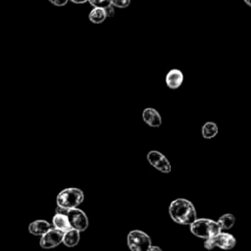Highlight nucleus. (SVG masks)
<instances>
[{
  "instance_id": "nucleus-18",
  "label": "nucleus",
  "mask_w": 251,
  "mask_h": 251,
  "mask_svg": "<svg viewBox=\"0 0 251 251\" xmlns=\"http://www.w3.org/2000/svg\"><path fill=\"white\" fill-rule=\"evenodd\" d=\"M110 2L113 7L118 8H126L130 4V0H110Z\"/></svg>"
},
{
  "instance_id": "nucleus-7",
  "label": "nucleus",
  "mask_w": 251,
  "mask_h": 251,
  "mask_svg": "<svg viewBox=\"0 0 251 251\" xmlns=\"http://www.w3.org/2000/svg\"><path fill=\"white\" fill-rule=\"evenodd\" d=\"M146 158H147V161L149 162V164L151 166H153L155 169H157L158 171H160L161 173L169 174L171 172V170H172L171 164H170L168 158L161 152L156 151V150L149 151L147 153Z\"/></svg>"
},
{
  "instance_id": "nucleus-17",
  "label": "nucleus",
  "mask_w": 251,
  "mask_h": 251,
  "mask_svg": "<svg viewBox=\"0 0 251 251\" xmlns=\"http://www.w3.org/2000/svg\"><path fill=\"white\" fill-rule=\"evenodd\" d=\"M91 6L94 8H100V9H105L108 6L111 5L110 0H87Z\"/></svg>"
},
{
  "instance_id": "nucleus-4",
  "label": "nucleus",
  "mask_w": 251,
  "mask_h": 251,
  "mask_svg": "<svg viewBox=\"0 0 251 251\" xmlns=\"http://www.w3.org/2000/svg\"><path fill=\"white\" fill-rule=\"evenodd\" d=\"M126 241L130 251H148L152 245L150 236L144 231L138 229L129 231Z\"/></svg>"
},
{
  "instance_id": "nucleus-15",
  "label": "nucleus",
  "mask_w": 251,
  "mask_h": 251,
  "mask_svg": "<svg viewBox=\"0 0 251 251\" xmlns=\"http://www.w3.org/2000/svg\"><path fill=\"white\" fill-rule=\"evenodd\" d=\"M217 223L221 228V231H225L230 229L233 226L235 223V217L231 214H225L220 217Z\"/></svg>"
},
{
  "instance_id": "nucleus-22",
  "label": "nucleus",
  "mask_w": 251,
  "mask_h": 251,
  "mask_svg": "<svg viewBox=\"0 0 251 251\" xmlns=\"http://www.w3.org/2000/svg\"><path fill=\"white\" fill-rule=\"evenodd\" d=\"M71 1L76 4H81V3H85L87 0H71Z\"/></svg>"
},
{
  "instance_id": "nucleus-5",
  "label": "nucleus",
  "mask_w": 251,
  "mask_h": 251,
  "mask_svg": "<svg viewBox=\"0 0 251 251\" xmlns=\"http://www.w3.org/2000/svg\"><path fill=\"white\" fill-rule=\"evenodd\" d=\"M236 244L235 237L227 232L221 231L218 235L205 239L204 247L208 250H212L215 247H219L224 250L232 249Z\"/></svg>"
},
{
  "instance_id": "nucleus-20",
  "label": "nucleus",
  "mask_w": 251,
  "mask_h": 251,
  "mask_svg": "<svg viewBox=\"0 0 251 251\" xmlns=\"http://www.w3.org/2000/svg\"><path fill=\"white\" fill-rule=\"evenodd\" d=\"M51 4L55 5V6H58V7H62V6H65L69 0H48Z\"/></svg>"
},
{
  "instance_id": "nucleus-3",
  "label": "nucleus",
  "mask_w": 251,
  "mask_h": 251,
  "mask_svg": "<svg viewBox=\"0 0 251 251\" xmlns=\"http://www.w3.org/2000/svg\"><path fill=\"white\" fill-rule=\"evenodd\" d=\"M189 226L192 234L204 239L214 237L221 232L218 223L210 219H196Z\"/></svg>"
},
{
  "instance_id": "nucleus-11",
  "label": "nucleus",
  "mask_w": 251,
  "mask_h": 251,
  "mask_svg": "<svg viewBox=\"0 0 251 251\" xmlns=\"http://www.w3.org/2000/svg\"><path fill=\"white\" fill-rule=\"evenodd\" d=\"M51 228L50 223H48L45 220H36L31 222L28 225V231L32 235L38 236V235H43L47 230Z\"/></svg>"
},
{
  "instance_id": "nucleus-1",
  "label": "nucleus",
  "mask_w": 251,
  "mask_h": 251,
  "mask_svg": "<svg viewBox=\"0 0 251 251\" xmlns=\"http://www.w3.org/2000/svg\"><path fill=\"white\" fill-rule=\"evenodd\" d=\"M169 214L174 222L183 226H190L197 219V213L192 202L184 198L172 201Z\"/></svg>"
},
{
  "instance_id": "nucleus-8",
  "label": "nucleus",
  "mask_w": 251,
  "mask_h": 251,
  "mask_svg": "<svg viewBox=\"0 0 251 251\" xmlns=\"http://www.w3.org/2000/svg\"><path fill=\"white\" fill-rule=\"evenodd\" d=\"M63 236H64L63 231L56 229L54 227H51L43 235H41L39 244L44 249H51L62 243Z\"/></svg>"
},
{
  "instance_id": "nucleus-16",
  "label": "nucleus",
  "mask_w": 251,
  "mask_h": 251,
  "mask_svg": "<svg viewBox=\"0 0 251 251\" xmlns=\"http://www.w3.org/2000/svg\"><path fill=\"white\" fill-rule=\"evenodd\" d=\"M88 19L93 24H101L106 20V15L103 9L93 8L88 15Z\"/></svg>"
},
{
  "instance_id": "nucleus-2",
  "label": "nucleus",
  "mask_w": 251,
  "mask_h": 251,
  "mask_svg": "<svg viewBox=\"0 0 251 251\" xmlns=\"http://www.w3.org/2000/svg\"><path fill=\"white\" fill-rule=\"evenodd\" d=\"M84 199L83 192L76 187H69L63 189L58 195H57V206L58 208L68 211L70 209L77 208L78 205L82 203Z\"/></svg>"
},
{
  "instance_id": "nucleus-19",
  "label": "nucleus",
  "mask_w": 251,
  "mask_h": 251,
  "mask_svg": "<svg viewBox=\"0 0 251 251\" xmlns=\"http://www.w3.org/2000/svg\"><path fill=\"white\" fill-rule=\"evenodd\" d=\"M104 12H105V15H106V18L107 17H113L115 15V10H114V7L112 5L108 6L107 8L103 9Z\"/></svg>"
},
{
  "instance_id": "nucleus-23",
  "label": "nucleus",
  "mask_w": 251,
  "mask_h": 251,
  "mask_svg": "<svg viewBox=\"0 0 251 251\" xmlns=\"http://www.w3.org/2000/svg\"><path fill=\"white\" fill-rule=\"evenodd\" d=\"M244 2H245V4L247 5V6H250L251 4H250V0H243Z\"/></svg>"
},
{
  "instance_id": "nucleus-6",
  "label": "nucleus",
  "mask_w": 251,
  "mask_h": 251,
  "mask_svg": "<svg viewBox=\"0 0 251 251\" xmlns=\"http://www.w3.org/2000/svg\"><path fill=\"white\" fill-rule=\"evenodd\" d=\"M67 217L70 223V226L73 229H75L77 231H84L88 227V218L86 214L78 209L74 208L67 211Z\"/></svg>"
},
{
  "instance_id": "nucleus-9",
  "label": "nucleus",
  "mask_w": 251,
  "mask_h": 251,
  "mask_svg": "<svg viewBox=\"0 0 251 251\" xmlns=\"http://www.w3.org/2000/svg\"><path fill=\"white\" fill-rule=\"evenodd\" d=\"M142 119L146 125L152 127H158L162 125V118L154 108H145L142 112Z\"/></svg>"
},
{
  "instance_id": "nucleus-12",
  "label": "nucleus",
  "mask_w": 251,
  "mask_h": 251,
  "mask_svg": "<svg viewBox=\"0 0 251 251\" xmlns=\"http://www.w3.org/2000/svg\"><path fill=\"white\" fill-rule=\"evenodd\" d=\"M52 225H53L54 228L59 229L63 232H66V231H68L69 229L72 228L71 226H70L67 214H64V213H56L53 216Z\"/></svg>"
},
{
  "instance_id": "nucleus-13",
  "label": "nucleus",
  "mask_w": 251,
  "mask_h": 251,
  "mask_svg": "<svg viewBox=\"0 0 251 251\" xmlns=\"http://www.w3.org/2000/svg\"><path fill=\"white\" fill-rule=\"evenodd\" d=\"M79 240H80L79 231L71 228L68 231L64 232V236H63V241L62 242L66 246H68V247H74V246L78 244Z\"/></svg>"
},
{
  "instance_id": "nucleus-10",
  "label": "nucleus",
  "mask_w": 251,
  "mask_h": 251,
  "mask_svg": "<svg viewBox=\"0 0 251 251\" xmlns=\"http://www.w3.org/2000/svg\"><path fill=\"white\" fill-rule=\"evenodd\" d=\"M166 84L171 89L178 88L183 81V74L178 69H173L166 75Z\"/></svg>"
},
{
  "instance_id": "nucleus-21",
  "label": "nucleus",
  "mask_w": 251,
  "mask_h": 251,
  "mask_svg": "<svg viewBox=\"0 0 251 251\" xmlns=\"http://www.w3.org/2000/svg\"><path fill=\"white\" fill-rule=\"evenodd\" d=\"M148 251H163L159 246H155V245H151L150 248L148 249Z\"/></svg>"
},
{
  "instance_id": "nucleus-14",
  "label": "nucleus",
  "mask_w": 251,
  "mask_h": 251,
  "mask_svg": "<svg viewBox=\"0 0 251 251\" xmlns=\"http://www.w3.org/2000/svg\"><path fill=\"white\" fill-rule=\"evenodd\" d=\"M201 133L204 138L211 139L217 135L218 126L214 122H207L202 126Z\"/></svg>"
}]
</instances>
